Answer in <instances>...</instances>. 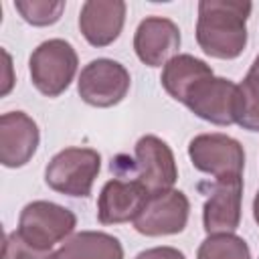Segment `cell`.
<instances>
[{
    "instance_id": "3957f363",
    "label": "cell",
    "mask_w": 259,
    "mask_h": 259,
    "mask_svg": "<svg viewBox=\"0 0 259 259\" xmlns=\"http://www.w3.org/2000/svg\"><path fill=\"white\" fill-rule=\"evenodd\" d=\"M101 156L93 148H65L51 158L45 170L47 184L67 196H89L99 174Z\"/></svg>"
},
{
    "instance_id": "7c38bea8",
    "label": "cell",
    "mask_w": 259,
    "mask_h": 259,
    "mask_svg": "<svg viewBox=\"0 0 259 259\" xmlns=\"http://www.w3.org/2000/svg\"><path fill=\"white\" fill-rule=\"evenodd\" d=\"M150 192L140 180L111 178L103 184L97 198V219L101 225H119L136 221L142 212Z\"/></svg>"
},
{
    "instance_id": "5bb4252c",
    "label": "cell",
    "mask_w": 259,
    "mask_h": 259,
    "mask_svg": "<svg viewBox=\"0 0 259 259\" xmlns=\"http://www.w3.org/2000/svg\"><path fill=\"white\" fill-rule=\"evenodd\" d=\"M125 22V2L121 0H87L79 12V28L93 47L111 45Z\"/></svg>"
},
{
    "instance_id": "ac0fdd59",
    "label": "cell",
    "mask_w": 259,
    "mask_h": 259,
    "mask_svg": "<svg viewBox=\"0 0 259 259\" xmlns=\"http://www.w3.org/2000/svg\"><path fill=\"white\" fill-rule=\"evenodd\" d=\"M196 259H251V251L245 239L235 233H217L200 243Z\"/></svg>"
},
{
    "instance_id": "9a60e30c",
    "label": "cell",
    "mask_w": 259,
    "mask_h": 259,
    "mask_svg": "<svg viewBox=\"0 0 259 259\" xmlns=\"http://www.w3.org/2000/svg\"><path fill=\"white\" fill-rule=\"evenodd\" d=\"M206 77H212V69L202 59H196L192 55H176L164 65L160 81L172 99L184 103L190 89Z\"/></svg>"
},
{
    "instance_id": "52a82bcc",
    "label": "cell",
    "mask_w": 259,
    "mask_h": 259,
    "mask_svg": "<svg viewBox=\"0 0 259 259\" xmlns=\"http://www.w3.org/2000/svg\"><path fill=\"white\" fill-rule=\"evenodd\" d=\"M188 156L196 170L214 178L241 176L245 168L243 146L227 134H200L190 140Z\"/></svg>"
},
{
    "instance_id": "8992f818",
    "label": "cell",
    "mask_w": 259,
    "mask_h": 259,
    "mask_svg": "<svg viewBox=\"0 0 259 259\" xmlns=\"http://www.w3.org/2000/svg\"><path fill=\"white\" fill-rule=\"evenodd\" d=\"M184 105L194 115L214 125L237 123L239 85L225 77H206L190 89L184 99Z\"/></svg>"
},
{
    "instance_id": "6da1fadb",
    "label": "cell",
    "mask_w": 259,
    "mask_h": 259,
    "mask_svg": "<svg viewBox=\"0 0 259 259\" xmlns=\"http://www.w3.org/2000/svg\"><path fill=\"white\" fill-rule=\"evenodd\" d=\"M251 2L200 0L196 42L214 59H237L247 47V18Z\"/></svg>"
},
{
    "instance_id": "ffe728a7",
    "label": "cell",
    "mask_w": 259,
    "mask_h": 259,
    "mask_svg": "<svg viewBox=\"0 0 259 259\" xmlns=\"http://www.w3.org/2000/svg\"><path fill=\"white\" fill-rule=\"evenodd\" d=\"M2 259H59V255L53 249L32 247L18 235V231H14L6 235L2 247Z\"/></svg>"
},
{
    "instance_id": "ba28073f",
    "label": "cell",
    "mask_w": 259,
    "mask_h": 259,
    "mask_svg": "<svg viewBox=\"0 0 259 259\" xmlns=\"http://www.w3.org/2000/svg\"><path fill=\"white\" fill-rule=\"evenodd\" d=\"M190 214V202L182 190H166L150 194L134 227L146 237H162L182 233Z\"/></svg>"
},
{
    "instance_id": "9c48e42d",
    "label": "cell",
    "mask_w": 259,
    "mask_h": 259,
    "mask_svg": "<svg viewBox=\"0 0 259 259\" xmlns=\"http://www.w3.org/2000/svg\"><path fill=\"white\" fill-rule=\"evenodd\" d=\"M134 154V168L138 172L136 180H140L150 194L166 192L174 186L178 178L176 160L164 140H160L158 136H142L136 142Z\"/></svg>"
},
{
    "instance_id": "4fadbf2b",
    "label": "cell",
    "mask_w": 259,
    "mask_h": 259,
    "mask_svg": "<svg viewBox=\"0 0 259 259\" xmlns=\"http://www.w3.org/2000/svg\"><path fill=\"white\" fill-rule=\"evenodd\" d=\"M40 134L36 121L24 111H8L0 117V162L6 168H20L36 152Z\"/></svg>"
},
{
    "instance_id": "5b68a950",
    "label": "cell",
    "mask_w": 259,
    "mask_h": 259,
    "mask_svg": "<svg viewBox=\"0 0 259 259\" xmlns=\"http://www.w3.org/2000/svg\"><path fill=\"white\" fill-rule=\"evenodd\" d=\"M127 69L113 59H93L81 69L77 91L81 99L93 107L117 105L130 91Z\"/></svg>"
},
{
    "instance_id": "d6986e66",
    "label": "cell",
    "mask_w": 259,
    "mask_h": 259,
    "mask_svg": "<svg viewBox=\"0 0 259 259\" xmlns=\"http://www.w3.org/2000/svg\"><path fill=\"white\" fill-rule=\"evenodd\" d=\"M14 8L20 12V16L28 24L49 26L61 18L65 10V2L63 0H16Z\"/></svg>"
},
{
    "instance_id": "7402d4cb",
    "label": "cell",
    "mask_w": 259,
    "mask_h": 259,
    "mask_svg": "<svg viewBox=\"0 0 259 259\" xmlns=\"http://www.w3.org/2000/svg\"><path fill=\"white\" fill-rule=\"evenodd\" d=\"M253 217H255V223L259 225V190H257V194L253 198Z\"/></svg>"
},
{
    "instance_id": "44dd1931",
    "label": "cell",
    "mask_w": 259,
    "mask_h": 259,
    "mask_svg": "<svg viewBox=\"0 0 259 259\" xmlns=\"http://www.w3.org/2000/svg\"><path fill=\"white\" fill-rule=\"evenodd\" d=\"M134 259H186L182 251L174 247H152L142 253H138Z\"/></svg>"
},
{
    "instance_id": "e0dca14e",
    "label": "cell",
    "mask_w": 259,
    "mask_h": 259,
    "mask_svg": "<svg viewBox=\"0 0 259 259\" xmlns=\"http://www.w3.org/2000/svg\"><path fill=\"white\" fill-rule=\"evenodd\" d=\"M237 123L243 130L259 132V55L239 85V115Z\"/></svg>"
},
{
    "instance_id": "7a4b0ae2",
    "label": "cell",
    "mask_w": 259,
    "mask_h": 259,
    "mask_svg": "<svg viewBox=\"0 0 259 259\" xmlns=\"http://www.w3.org/2000/svg\"><path fill=\"white\" fill-rule=\"evenodd\" d=\"M77 65L79 59L73 45L63 38H49L40 42L28 59L32 85L47 97H57L71 85Z\"/></svg>"
},
{
    "instance_id": "8fae6325",
    "label": "cell",
    "mask_w": 259,
    "mask_h": 259,
    "mask_svg": "<svg viewBox=\"0 0 259 259\" xmlns=\"http://www.w3.org/2000/svg\"><path fill=\"white\" fill-rule=\"evenodd\" d=\"M180 49V30L176 22L162 16L144 18L134 34V51L148 67H162L176 57Z\"/></svg>"
},
{
    "instance_id": "30bf717a",
    "label": "cell",
    "mask_w": 259,
    "mask_h": 259,
    "mask_svg": "<svg viewBox=\"0 0 259 259\" xmlns=\"http://www.w3.org/2000/svg\"><path fill=\"white\" fill-rule=\"evenodd\" d=\"M243 178L223 176L208 184V198L202 206V225L208 235L233 233L241 223Z\"/></svg>"
},
{
    "instance_id": "2e32d148",
    "label": "cell",
    "mask_w": 259,
    "mask_h": 259,
    "mask_svg": "<svg viewBox=\"0 0 259 259\" xmlns=\"http://www.w3.org/2000/svg\"><path fill=\"white\" fill-rule=\"evenodd\" d=\"M59 259H123L117 237L101 231H81L69 237L57 251Z\"/></svg>"
},
{
    "instance_id": "277c9868",
    "label": "cell",
    "mask_w": 259,
    "mask_h": 259,
    "mask_svg": "<svg viewBox=\"0 0 259 259\" xmlns=\"http://www.w3.org/2000/svg\"><path fill=\"white\" fill-rule=\"evenodd\" d=\"M75 227V212L49 200L28 202L18 217V235L38 249H53V245L65 241Z\"/></svg>"
}]
</instances>
